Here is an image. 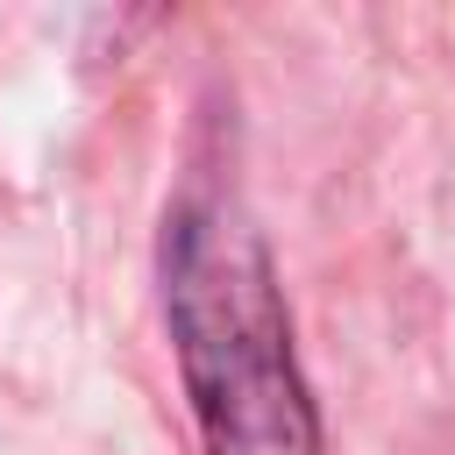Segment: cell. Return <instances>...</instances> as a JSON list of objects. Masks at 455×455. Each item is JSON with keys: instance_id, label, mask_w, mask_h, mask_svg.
Returning a JSON list of instances; mask_svg holds the SVG:
<instances>
[{"instance_id": "obj_1", "label": "cell", "mask_w": 455, "mask_h": 455, "mask_svg": "<svg viewBox=\"0 0 455 455\" xmlns=\"http://www.w3.org/2000/svg\"><path fill=\"white\" fill-rule=\"evenodd\" d=\"M156 277L206 455H320V412L263 235L228 199H185L164 220Z\"/></svg>"}]
</instances>
